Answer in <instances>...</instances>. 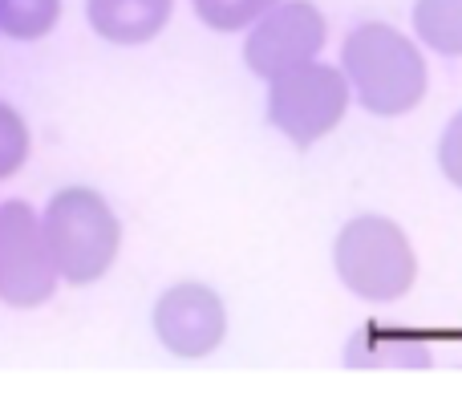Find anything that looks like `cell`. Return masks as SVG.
<instances>
[{
	"label": "cell",
	"instance_id": "5",
	"mask_svg": "<svg viewBox=\"0 0 462 397\" xmlns=\"http://www.w3.org/2000/svg\"><path fill=\"white\" fill-rule=\"evenodd\" d=\"M57 284L61 276L45 247L41 215L24 198H5L0 203V304L41 309L53 300Z\"/></svg>",
	"mask_w": 462,
	"mask_h": 397
},
{
	"label": "cell",
	"instance_id": "13",
	"mask_svg": "<svg viewBox=\"0 0 462 397\" xmlns=\"http://www.w3.org/2000/svg\"><path fill=\"white\" fill-rule=\"evenodd\" d=\"M29 154H32L29 122H24V114L16 110L13 102L0 97V183L13 179L16 171L29 162Z\"/></svg>",
	"mask_w": 462,
	"mask_h": 397
},
{
	"label": "cell",
	"instance_id": "9",
	"mask_svg": "<svg viewBox=\"0 0 462 397\" xmlns=\"http://www.w3.org/2000/svg\"><path fill=\"white\" fill-rule=\"evenodd\" d=\"M345 361L353 369H426L430 353L422 337L402 333V328H361L349 341Z\"/></svg>",
	"mask_w": 462,
	"mask_h": 397
},
{
	"label": "cell",
	"instance_id": "2",
	"mask_svg": "<svg viewBox=\"0 0 462 397\" xmlns=\"http://www.w3.org/2000/svg\"><path fill=\"white\" fill-rule=\"evenodd\" d=\"M45 247L65 284H97L122 252V219L94 187H61L41 215Z\"/></svg>",
	"mask_w": 462,
	"mask_h": 397
},
{
	"label": "cell",
	"instance_id": "4",
	"mask_svg": "<svg viewBox=\"0 0 462 397\" xmlns=\"http://www.w3.org/2000/svg\"><path fill=\"white\" fill-rule=\"evenodd\" d=\"M349 81L337 65L309 61L268 81V122L292 146H312L328 138L349 114Z\"/></svg>",
	"mask_w": 462,
	"mask_h": 397
},
{
	"label": "cell",
	"instance_id": "1",
	"mask_svg": "<svg viewBox=\"0 0 462 397\" xmlns=\"http://www.w3.org/2000/svg\"><path fill=\"white\" fill-rule=\"evenodd\" d=\"M341 73L349 81V94L377 118H402L430 89V69L418 41L382 21L357 24L345 37Z\"/></svg>",
	"mask_w": 462,
	"mask_h": 397
},
{
	"label": "cell",
	"instance_id": "14",
	"mask_svg": "<svg viewBox=\"0 0 462 397\" xmlns=\"http://www.w3.org/2000/svg\"><path fill=\"white\" fill-rule=\"evenodd\" d=\"M439 167L462 191V110L447 122V130H442V138H439Z\"/></svg>",
	"mask_w": 462,
	"mask_h": 397
},
{
	"label": "cell",
	"instance_id": "3",
	"mask_svg": "<svg viewBox=\"0 0 462 397\" xmlns=\"http://www.w3.org/2000/svg\"><path fill=\"white\" fill-rule=\"evenodd\" d=\"M333 268L353 296L393 304L418 284V252L385 215H357L333 239Z\"/></svg>",
	"mask_w": 462,
	"mask_h": 397
},
{
	"label": "cell",
	"instance_id": "8",
	"mask_svg": "<svg viewBox=\"0 0 462 397\" xmlns=\"http://www.w3.org/2000/svg\"><path fill=\"white\" fill-rule=\"evenodd\" d=\"M175 0H86L89 29L110 45H146L171 24Z\"/></svg>",
	"mask_w": 462,
	"mask_h": 397
},
{
	"label": "cell",
	"instance_id": "7",
	"mask_svg": "<svg viewBox=\"0 0 462 397\" xmlns=\"http://www.w3.org/2000/svg\"><path fill=\"white\" fill-rule=\"evenodd\" d=\"M154 337L162 341V349L183 361L211 357L227 337V309L219 292H211L199 280L171 284L154 304Z\"/></svg>",
	"mask_w": 462,
	"mask_h": 397
},
{
	"label": "cell",
	"instance_id": "10",
	"mask_svg": "<svg viewBox=\"0 0 462 397\" xmlns=\"http://www.w3.org/2000/svg\"><path fill=\"white\" fill-rule=\"evenodd\" d=\"M414 32L434 53L462 57V0H418Z\"/></svg>",
	"mask_w": 462,
	"mask_h": 397
},
{
	"label": "cell",
	"instance_id": "11",
	"mask_svg": "<svg viewBox=\"0 0 462 397\" xmlns=\"http://www.w3.org/2000/svg\"><path fill=\"white\" fill-rule=\"evenodd\" d=\"M61 21V0H0V32L8 41H41Z\"/></svg>",
	"mask_w": 462,
	"mask_h": 397
},
{
	"label": "cell",
	"instance_id": "6",
	"mask_svg": "<svg viewBox=\"0 0 462 397\" xmlns=\"http://www.w3.org/2000/svg\"><path fill=\"white\" fill-rule=\"evenodd\" d=\"M328 41V21L312 0H276L244 41V65L255 78L272 81L280 73L309 65Z\"/></svg>",
	"mask_w": 462,
	"mask_h": 397
},
{
	"label": "cell",
	"instance_id": "12",
	"mask_svg": "<svg viewBox=\"0 0 462 397\" xmlns=\"http://www.w3.org/2000/svg\"><path fill=\"white\" fill-rule=\"evenodd\" d=\"M199 21L216 32H244L268 13L276 0H191Z\"/></svg>",
	"mask_w": 462,
	"mask_h": 397
}]
</instances>
